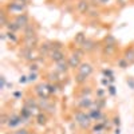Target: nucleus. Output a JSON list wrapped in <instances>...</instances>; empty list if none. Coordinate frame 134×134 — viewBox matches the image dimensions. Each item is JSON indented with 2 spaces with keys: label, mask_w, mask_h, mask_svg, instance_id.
<instances>
[{
  "label": "nucleus",
  "mask_w": 134,
  "mask_h": 134,
  "mask_svg": "<svg viewBox=\"0 0 134 134\" xmlns=\"http://www.w3.org/2000/svg\"><path fill=\"white\" fill-rule=\"evenodd\" d=\"M75 122L82 129H87V127H90L91 118H90L88 114L83 113V111H76V113H75Z\"/></svg>",
  "instance_id": "obj_1"
},
{
  "label": "nucleus",
  "mask_w": 134,
  "mask_h": 134,
  "mask_svg": "<svg viewBox=\"0 0 134 134\" xmlns=\"http://www.w3.org/2000/svg\"><path fill=\"white\" fill-rule=\"evenodd\" d=\"M27 8V3H23V2H19V0H15L11 4L7 5V9L11 11V12H21Z\"/></svg>",
  "instance_id": "obj_2"
},
{
  "label": "nucleus",
  "mask_w": 134,
  "mask_h": 134,
  "mask_svg": "<svg viewBox=\"0 0 134 134\" xmlns=\"http://www.w3.org/2000/svg\"><path fill=\"white\" fill-rule=\"evenodd\" d=\"M78 74H82V75L88 78L93 74V66L90 63H82L79 67H78Z\"/></svg>",
  "instance_id": "obj_3"
},
{
  "label": "nucleus",
  "mask_w": 134,
  "mask_h": 134,
  "mask_svg": "<svg viewBox=\"0 0 134 134\" xmlns=\"http://www.w3.org/2000/svg\"><path fill=\"white\" fill-rule=\"evenodd\" d=\"M35 91H36V94L39 95V98H48L50 97V90H48V86L47 85H39V86H36V88H35Z\"/></svg>",
  "instance_id": "obj_4"
},
{
  "label": "nucleus",
  "mask_w": 134,
  "mask_h": 134,
  "mask_svg": "<svg viewBox=\"0 0 134 134\" xmlns=\"http://www.w3.org/2000/svg\"><path fill=\"white\" fill-rule=\"evenodd\" d=\"M15 23L20 27V28H26L28 24H30V19L26 14H21V15H18L15 18Z\"/></svg>",
  "instance_id": "obj_5"
},
{
  "label": "nucleus",
  "mask_w": 134,
  "mask_h": 134,
  "mask_svg": "<svg viewBox=\"0 0 134 134\" xmlns=\"http://www.w3.org/2000/svg\"><path fill=\"white\" fill-rule=\"evenodd\" d=\"M38 44V38L36 35H32V36H24V47L34 50Z\"/></svg>",
  "instance_id": "obj_6"
},
{
  "label": "nucleus",
  "mask_w": 134,
  "mask_h": 134,
  "mask_svg": "<svg viewBox=\"0 0 134 134\" xmlns=\"http://www.w3.org/2000/svg\"><path fill=\"white\" fill-rule=\"evenodd\" d=\"M21 122H26L24 119H23V117L21 115H16V114H12V115H9V119H8V126L9 127H15V126H18V125H20Z\"/></svg>",
  "instance_id": "obj_7"
},
{
  "label": "nucleus",
  "mask_w": 134,
  "mask_h": 134,
  "mask_svg": "<svg viewBox=\"0 0 134 134\" xmlns=\"http://www.w3.org/2000/svg\"><path fill=\"white\" fill-rule=\"evenodd\" d=\"M50 58H51L52 62L58 63V62H60V60L64 59V54H63L62 50H51L50 51Z\"/></svg>",
  "instance_id": "obj_8"
},
{
  "label": "nucleus",
  "mask_w": 134,
  "mask_h": 134,
  "mask_svg": "<svg viewBox=\"0 0 134 134\" xmlns=\"http://www.w3.org/2000/svg\"><path fill=\"white\" fill-rule=\"evenodd\" d=\"M76 9L81 14H88L90 12V3H88V0H79V3L76 4Z\"/></svg>",
  "instance_id": "obj_9"
},
{
  "label": "nucleus",
  "mask_w": 134,
  "mask_h": 134,
  "mask_svg": "<svg viewBox=\"0 0 134 134\" xmlns=\"http://www.w3.org/2000/svg\"><path fill=\"white\" fill-rule=\"evenodd\" d=\"M95 47H97V43H95L94 40H91V39H86V40L83 42V44L81 46V48H82L85 52H91V51L95 50Z\"/></svg>",
  "instance_id": "obj_10"
},
{
  "label": "nucleus",
  "mask_w": 134,
  "mask_h": 134,
  "mask_svg": "<svg viewBox=\"0 0 134 134\" xmlns=\"http://www.w3.org/2000/svg\"><path fill=\"white\" fill-rule=\"evenodd\" d=\"M78 106L81 109H91L93 107V99H90V97H82L78 100Z\"/></svg>",
  "instance_id": "obj_11"
},
{
  "label": "nucleus",
  "mask_w": 134,
  "mask_h": 134,
  "mask_svg": "<svg viewBox=\"0 0 134 134\" xmlns=\"http://www.w3.org/2000/svg\"><path fill=\"white\" fill-rule=\"evenodd\" d=\"M70 69V66H69V62H67L66 59H63V60H60V62H58L57 63V72H60V74H66L67 72V70Z\"/></svg>",
  "instance_id": "obj_12"
},
{
  "label": "nucleus",
  "mask_w": 134,
  "mask_h": 134,
  "mask_svg": "<svg viewBox=\"0 0 134 134\" xmlns=\"http://www.w3.org/2000/svg\"><path fill=\"white\" fill-rule=\"evenodd\" d=\"M69 66H70V69H75V67H79L82 63H81V58L79 57H76L75 54H72L71 57L69 58Z\"/></svg>",
  "instance_id": "obj_13"
},
{
  "label": "nucleus",
  "mask_w": 134,
  "mask_h": 134,
  "mask_svg": "<svg viewBox=\"0 0 134 134\" xmlns=\"http://www.w3.org/2000/svg\"><path fill=\"white\" fill-rule=\"evenodd\" d=\"M124 58H125V59L129 62V64H130V63H134V48H133V47H131V48L125 50Z\"/></svg>",
  "instance_id": "obj_14"
},
{
  "label": "nucleus",
  "mask_w": 134,
  "mask_h": 134,
  "mask_svg": "<svg viewBox=\"0 0 134 134\" xmlns=\"http://www.w3.org/2000/svg\"><path fill=\"white\" fill-rule=\"evenodd\" d=\"M88 115H90V118L94 119V121H99L100 117H102V113H100V109H91Z\"/></svg>",
  "instance_id": "obj_15"
},
{
  "label": "nucleus",
  "mask_w": 134,
  "mask_h": 134,
  "mask_svg": "<svg viewBox=\"0 0 134 134\" xmlns=\"http://www.w3.org/2000/svg\"><path fill=\"white\" fill-rule=\"evenodd\" d=\"M115 52V46L114 44H105L103 46V54L105 55H113Z\"/></svg>",
  "instance_id": "obj_16"
},
{
  "label": "nucleus",
  "mask_w": 134,
  "mask_h": 134,
  "mask_svg": "<svg viewBox=\"0 0 134 134\" xmlns=\"http://www.w3.org/2000/svg\"><path fill=\"white\" fill-rule=\"evenodd\" d=\"M85 40H86V35H85L83 32L76 34V35H75V38H74V42H75L76 44H79V46H82Z\"/></svg>",
  "instance_id": "obj_17"
},
{
  "label": "nucleus",
  "mask_w": 134,
  "mask_h": 134,
  "mask_svg": "<svg viewBox=\"0 0 134 134\" xmlns=\"http://www.w3.org/2000/svg\"><path fill=\"white\" fill-rule=\"evenodd\" d=\"M5 28H7L9 32H16L18 30H20V27L15 23V21H9V23L5 26Z\"/></svg>",
  "instance_id": "obj_18"
},
{
  "label": "nucleus",
  "mask_w": 134,
  "mask_h": 134,
  "mask_svg": "<svg viewBox=\"0 0 134 134\" xmlns=\"http://www.w3.org/2000/svg\"><path fill=\"white\" fill-rule=\"evenodd\" d=\"M36 119H38V124L39 125H46L47 124V115L44 113H39L36 115Z\"/></svg>",
  "instance_id": "obj_19"
},
{
  "label": "nucleus",
  "mask_w": 134,
  "mask_h": 134,
  "mask_svg": "<svg viewBox=\"0 0 134 134\" xmlns=\"http://www.w3.org/2000/svg\"><path fill=\"white\" fill-rule=\"evenodd\" d=\"M32 35H35V30H34L32 24H28L24 28V36H32Z\"/></svg>",
  "instance_id": "obj_20"
},
{
  "label": "nucleus",
  "mask_w": 134,
  "mask_h": 134,
  "mask_svg": "<svg viewBox=\"0 0 134 134\" xmlns=\"http://www.w3.org/2000/svg\"><path fill=\"white\" fill-rule=\"evenodd\" d=\"M48 79H50L52 83H58V82L60 81V78H58V72L55 71V72H51V74H48Z\"/></svg>",
  "instance_id": "obj_21"
},
{
  "label": "nucleus",
  "mask_w": 134,
  "mask_h": 134,
  "mask_svg": "<svg viewBox=\"0 0 134 134\" xmlns=\"http://www.w3.org/2000/svg\"><path fill=\"white\" fill-rule=\"evenodd\" d=\"M0 24H2L3 27H5L8 24V21H7V14L4 12V11H2V14H0Z\"/></svg>",
  "instance_id": "obj_22"
},
{
  "label": "nucleus",
  "mask_w": 134,
  "mask_h": 134,
  "mask_svg": "<svg viewBox=\"0 0 134 134\" xmlns=\"http://www.w3.org/2000/svg\"><path fill=\"white\" fill-rule=\"evenodd\" d=\"M86 79H87V76H85V75H82V74H78V75L75 76V82H76V83H79V85L85 83Z\"/></svg>",
  "instance_id": "obj_23"
},
{
  "label": "nucleus",
  "mask_w": 134,
  "mask_h": 134,
  "mask_svg": "<svg viewBox=\"0 0 134 134\" xmlns=\"http://www.w3.org/2000/svg\"><path fill=\"white\" fill-rule=\"evenodd\" d=\"M105 44H114L115 46V38L113 35H107L105 38Z\"/></svg>",
  "instance_id": "obj_24"
},
{
  "label": "nucleus",
  "mask_w": 134,
  "mask_h": 134,
  "mask_svg": "<svg viewBox=\"0 0 134 134\" xmlns=\"http://www.w3.org/2000/svg\"><path fill=\"white\" fill-rule=\"evenodd\" d=\"M48 86V90H50V93L51 94H55L58 91V85L57 83H50V85H47Z\"/></svg>",
  "instance_id": "obj_25"
},
{
  "label": "nucleus",
  "mask_w": 134,
  "mask_h": 134,
  "mask_svg": "<svg viewBox=\"0 0 134 134\" xmlns=\"http://www.w3.org/2000/svg\"><path fill=\"white\" fill-rule=\"evenodd\" d=\"M118 66L121 67V69H126V67L129 66V62H127L125 58H122V59L118 60Z\"/></svg>",
  "instance_id": "obj_26"
},
{
  "label": "nucleus",
  "mask_w": 134,
  "mask_h": 134,
  "mask_svg": "<svg viewBox=\"0 0 134 134\" xmlns=\"http://www.w3.org/2000/svg\"><path fill=\"white\" fill-rule=\"evenodd\" d=\"M51 50H62V43H59V42H51Z\"/></svg>",
  "instance_id": "obj_27"
},
{
  "label": "nucleus",
  "mask_w": 134,
  "mask_h": 134,
  "mask_svg": "<svg viewBox=\"0 0 134 134\" xmlns=\"http://www.w3.org/2000/svg\"><path fill=\"white\" fill-rule=\"evenodd\" d=\"M7 35H8L7 38H8L11 42H14V43H16V42H18V38L15 36V32H9V31H8V32H7Z\"/></svg>",
  "instance_id": "obj_28"
},
{
  "label": "nucleus",
  "mask_w": 134,
  "mask_h": 134,
  "mask_svg": "<svg viewBox=\"0 0 134 134\" xmlns=\"http://www.w3.org/2000/svg\"><path fill=\"white\" fill-rule=\"evenodd\" d=\"M81 94H82V97H90V94H91V88H90V87H85Z\"/></svg>",
  "instance_id": "obj_29"
},
{
  "label": "nucleus",
  "mask_w": 134,
  "mask_h": 134,
  "mask_svg": "<svg viewBox=\"0 0 134 134\" xmlns=\"http://www.w3.org/2000/svg\"><path fill=\"white\" fill-rule=\"evenodd\" d=\"M8 119H9V117L7 114H2V121H0V124H2V125H7Z\"/></svg>",
  "instance_id": "obj_30"
},
{
  "label": "nucleus",
  "mask_w": 134,
  "mask_h": 134,
  "mask_svg": "<svg viewBox=\"0 0 134 134\" xmlns=\"http://www.w3.org/2000/svg\"><path fill=\"white\" fill-rule=\"evenodd\" d=\"M72 54H75L76 57H79V58H82V55L85 54V51H83L82 48H76V50H75V51H74Z\"/></svg>",
  "instance_id": "obj_31"
},
{
  "label": "nucleus",
  "mask_w": 134,
  "mask_h": 134,
  "mask_svg": "<svg viewBox=\"0 0 134 134\" xmlns=\"http://www.w3.org/2000/svg\"><path fill=\"white\" fill-rule=\"evenodd\" d=\"M102 129H105V125L102 124V122H99V124L97 125V126H94V131L97 133V131H99V130H102Z\"/></svg>",
  "instance_id": "obj_32"
},
{
  "label": "nucleus",
  "mask_w": 134,
  "mask_h": 134,
  "mask_svg": "<svg viewBox=\"0 0 134 134\" xmlns=\"http://www.w3.org/2000/svg\"><path fill=\"white\" fill-rule=\"evenodd\" d=\"M14 134H28V130H27V129H19V130H16Z\"/></svg>",
  "instance_id": "obj_33"
},
{
  "label": "nucleus",
  "mask_w": 134,
  "mask_h": 134,
  "mask_svg": "<svg viewBox=\"0 0 134 134\" xmlns=\"http://www.w3.org/2000/svg\"><path fill=\"white\" fill-rule=\"evenodd\" d=\"M35 79H36V72H31V74L28 75V81L32 82V81H35Z\"/></svg>",
  "instance_id": "obj_34"
},
{
  "label": "nucleus",
  "mask_w": 134,
  "mask_h": 134,
  "mask_svg": "<svg viewBox=\"0 0 134 134\" xmlns=\"http://www.w3.org/2000/svg\"><path fill=\"white\" fill-rule=\"evenodd\" d=\"M103 75L111 78V76H113V71H111V70H103Z\"/></svg>",
  "instance_id": "obj_35"
},
{
  "label": "nucleus",
  "mask_w": 134,
  "mask_h": 134,
  "mask_svg": "<svg viewBox=\"0 0 134 134\" xmlns=\"http://www.w3.org/2000/svg\"><path fill=\"white\" fill-rule=\"evenodd\" d=\"M109 93L111 95H115V87L114 86H109Z\"/></svg>",
  "instance_id": "obj_36"
},
{
  "label": "nucleus",
  "mask_w": 134,
  "mask_h": 134,
  "mask_svg": "<svg viewBox=\"0 0 134 134\" xmlns=\"http://www.w3.org/2000/svg\"><path fill=\"white\" fill-rule=\"evenodd\" d=\"M30 70H31V72H32V71L35 72V71L38 70V64H35V63H34V64H31V66H30Z\"/></svg>",
  "instance_id": "obj_37"
},
{
  "label": "nucleus",
  "mask_w": 134,
  "mask_h": 134,
  "mask_svg": "<svg viewBox=\"0 0 134 134\" xmlns=\"http://www.w3.org/2000/svg\"><path fill=\"white\" fill-rule=\"evenodd\" d=\"M27 81H28V78H27V76H21L20 79H19V82H20V83H26Z\"/></svg>",
  "instance_id": "obj_38"
},
{
  "label": "nucleus",
  "mask_w": 134,
  "mask_h": 134,
  "mask_svg": "<svg viewBox=\"0 0 134 134\" xmlns=\"http://www.w3.org/2000/svg\"><path fill=\"white\" fill-rule=\"evenodd\" d=\"M127 85L134 90V81H133V79H127Z\"/></svg>",
  "instance_id": "obj_39"
},
{
  "label": "nucleus",
  "mask_w": 134,
  "mask_h": 134,
  "mask_svg": "<svg viewBox=\"0 0 134 134\" xmlns=\"http://www.w3.org/2000/svg\"><path fill=\"white\" fill-rule=\"evenodd\" d=\"M114 125H118L119 126V124H121V121H119V117H114Z\"/></svg>",
  "instance_id": "obj_40"
},
{
  "label": "nucleus",
  "mask_w": 134,
  "mask_h": 134,
  "mask_svg": "<svg viewBox=\"0 0 134 134\" xmlns=\"http://www.w3.org/2000/svg\"><path fill=\"white\" fill-rule=\"evenodd\" d=\"M88 14H90L93 18H95V16H98V11H91L90 9V12H88Z\"/></svg>",
  "instance_id": "obj_41"
},
{
  "label": "nucleus",
  "mask_w": 134,
  "mask_h": 134,
  "mask_svg": "<svg viewBox=\"0 0 134 134\" xmlns=\"http://www.w3.org/2000/svg\"><path fill=\"white\" fill-rule=\"evenodd\" d=\"M98 3H100V4H107V3H110V0H98Z\"/></svg>",
  "instance_id": "obj_42"
},
{
  "label": "nucleus",
  "mask_w": 134,
  "mask_h": 134,
  "mask_svg": "<svg viewBox=\"0 0 134 134\" xmlns=\"http://www.w3.org/2000/svg\"><path fill=\"white\" fill-rule=\"evenodd\" d=\"M4 86H5V78L2 76V88H4Z\"/></svg>",
  "instance_id": "obj_43"
},
{
  "label": "nucleus",
  "mask_w": 134,
  "mask_h": 134,
  "mask_svg": "<svg viewBox=\"0 0 134 134\" xmlns=\"http://www.w3.org/2000/svg\"><path fill=\"white\" fill-rule=\"evenodd\" d=\"M102 83H103L105 86H106V85L109 86V81H107V79H102Z\"/></svg>",
  "instance_id": "obj_44"
},
{
  "label": "nucleus",
  "mask_w": 134,
  "mask_h": 134,
  "mask_svg": "<svg viewBox=\"0 0 134 134\" xmlns=\"http://www.w3.org/2000/svg\"><path fill=\"white\" fill-rule=\"evenodd\" d=\"M98 95L102 97V95H103V90H99V91H98Z\"/></svg>",
  "instance_id": "obj_45"
},
{
  "label": "nucleus",
  "mask_w": 134,
  "mask_h": 134,
  "mask_svg": "<svg viewBox=\"0 0 134 134\" xmlns=\"http://www.w3.org/2000/svg\"><path fill=\"white\" fill-rule=\"evenodd\" d=\"M20 95H21V94H20V93H15V97H16V98H19V97H20Z\"/></svg>",
  "instance_id": "obj_46"
},
{
  "label": "nucleus",
  "mask_w": 134,
  "mask_h": 134,
  "mask_svg": "<svg viewBox=\"0 0 134 134\" xmlns=\"http://www.w3.org/2000/svg\"><path fill=\"white\" fill-rule=\"evenodd\" d=\"M19 2H23V3H27V2H28V0H19Z\"/></svg>",
  "instance_id": "obj_47"
},
{
  "label": "nucleus",
  "mask_w": 134,
  "mask_h": 134,
  "mask_svg": "<svg viewBox=\"0 0 134 134\" xmlns=\"http://www.w3.org/2000/svg\"><path fill=\"white\" fill-rule=\"evenodd\" d=\"M28 134H35V133H28Z\"/></svg>",
  "instance_id": "obj_48"
}]
</instances>
